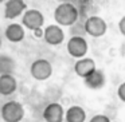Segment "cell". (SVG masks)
<instances>
[{
	"mask_svg": "<svg viewBox=\"0 0 125 122\" xmlns=\"http://www.w3.org/2000/svg\"><path fill=\"white\" fill-rule=\"evenodd\" d=\"M15 71V60L6 54L0 55V75L12 74Z\"/></svg>",
	"mask_w": 125,
	"mask_h": 122,
	"instance_id": "15",
	"label": "cell"
},
{
	"mask_svg": "<svg viewBox=\"0 0 125 122\" xmlns=\"http://www.w3.org/2000/svg\"><path fill=\"white\" fill-rule=\"evenodd\" d=\"M82 1H86V3H87V1H93V0H82Z\"/></svg>",
	"mask_w": 125,
	"mask_h": 122,
	"instance_id": "19",
	"label": "cell"
},
{
	"mask_svg": "<svg viewBox=\"0 0 125 122\" xmlns=\"http://www.w3.org/2000/svg\"><path fill=\"white\" fill-rule=\"evenodd\" d=\"M78 16V9L71 3H61L54 11V19L59 26H73Z\"/></svg>",
	"mask_w": 125,
	"mask_h": 122,
	"instance_id": "1",
	"label": "cell"
},
{
	"mask_svg": "<svg viewBox=\"0 0 125 122\" xmlns=\"http://www.w3.org/2000/svg\"><path fill=\"white\" fill-rule=\"evenodd\" d=\"M43 23H44V16L38 9H26L24 14H23L22 26L28 28V30L39 32Z\"/></svg>",
	"mask_w": 125,
	"mask_h": 122,
	"instance_id": "5",
	"label": "cell"
},
{
	"mask_svg": "<svg viewBox=\"0 0 125 122\" xmlns=\"http://www.w3.org/2000/svg\"><path fill=\"white\" fill-rule=\"evenodd\" d=\"M65 119L66 122H85L86 121V113L81 106H71L66 111Z\"/></svg>",
	"mask_w": 125,
	"mask_h": 122,
	"instance_id": "14",
	"label": "cell"
},
{
	"mask_svg": "<svg viewBox=\"0 0 125 122\" xmlns=\"http://www.w3.org/2000/svg\"><path fill=\"white\" fill-rule=\"evenodd\" d=\"M118 30H120V32L125 36V16H122L121 19H120V22H118Z\"/></svg>",
	"mask_w": 125,
	"mask_h": 122,
	"instance_id": "18",
	"label": "cell"
},
{
	"mask_svg": "<svg viewBox=\"0 0 125 122\" xmlns=\"http://www.w3.org/2000/svg\"><path fill=\"white\" fill-rule=\"evenodd\" d=\"M85 32L93 38H101L106 34L108 24L101 16H90L86 19L83 24Z\"/></svg>",
	"mask_w": 125,
	"mask_h": 122,
	"instance_id": "3",
	"label": "cell"
},
{
	"mask_svg": "<svg viewBox=\"0 0 125 122\" xmlns=\"http://www.w3.org/2000/svg\"><path fill=\"white\" fill-rule=\"evenodd\" d=\"M18 82L12 74H6V75H0V95H11L16 91Z\"/></svg>",
	"mask_w": 125,
	"mask_h": 122,
	"instance_id": "11",
	"label": "cell"
},
{
	"mask_svg": "<svg viewBox=\"0 0 125 122\" xmlns=\"http://www.w3.org/2000/svg\"><path fill=\"white\" fill-rule=\"evenodd\" d=\"M0 47H1V39H0Z\"/></svg>",
	"mask_w": 125,
	"mask_h": 122,
	"instance_id": "21",
	"label": "cell"
},
{
	"mask_svg": "<svg viewBox=\"0 0 125 122\" xmlns=\"http://www.w3.org/2000/svg\"><path fill=\"white\" fill-rule=\"evenodd\" d=\"M3 1H6V0H0V3H3Z\"/></svg>",
	"mask_w": 125,
	"mask_h": 122,
	"instance_id": "20",
	"label": "cell"
},
{
	"mask_svg": "<svg viewBox=\"0 0 125 122\" xmlns=\"http://www.w3.org/2000/svg\"><path fill=\"white\" fill-rule=\"evenodd\" d=\"M43 38L46 43L51 44V46H59L65 40V32L57 24L47 26L43 31Z\"/></svg>",
	"mask_w": 125,
	"mask_h": 122,
	"instance_id": "7",
	"label": "cell"
},
{
	"mask_svg": "<svg viewBox=\"0 0 125 122\" xmlns=\"http://www.w3.org/2000/svg\"><path fill=\"white\" fill-rule=\"evenodd\" d=\"M27 6L23 0H7L6 7H4V18L6 19H16L18 16L26 11Z\"/></svg>",
	"mask_w": 125,
	"mask_h": 122,
	"instance_id": "9",
	"label": "cell"
},
{
	"mask_svg": "<svg viewBox=\"0 0 125 122\" xmlns=\"http://www.w3.org/2000/svg\"><path fill=\"white\" fill-rule=\"evenodd\" d=\"M30 74L36 81H46L52 75V66L46 59H36L30 67Z\"/></svg>",
	"mask_w": 125,
	"mask_h": 122,
	"instance_id": "4",
	"label": "cell"
},
{
	"mask_svg": "<svg viewBox=\"0 0 125 122\" xmlns=\"http://www.w3.org/2000/svg\"><path fill=\"white\" fill-rule=\"evenodd\" d=\"M89 122H110V119L106 115H104V114H97V115H94Z\"/></svg>",
	"mask_w": 125,
	"mask_h": 122,
	"instance_id": "16",
	"label": "cell"
},
{
	"mask_svg": "<svg viewBox=\"0 0 125 122\" xmlns=\"http://www.w3.org/2000/svg\"><path fill=\"white\" fill-rule=\"evenodd\" d=\"M24 28L22 24H18V23H12L8 27L6 28V38L8 39L12 43H19L24 39Z\"/></svg>",
	"mask_w": 125,
	"mask_h": 122,
	"instance_id": "13",
	"label": "cell"
},
{
	"mask_svg": "<svg viewBox=\"0 0 125 122\" xmlns=\"http://www.w3.org/2000/svg\"><path fill=\"white\" fill-rule=\"evenodd\" d=\"M24 117V109L16 101H10L1 107V118L6 122H20Z\"/></svg>",
	"mask_w": 125,
	"mask_h": 122,
	"instance_id": "2",
	"label": "cell"
},
{
	"mask_svg": "<svg viewBox=\"0 0 125 122\" xmlns=\"http://www.w3.org/2000/svg\"><path fill=\"white\" fill-rule=\"evenodd\" d=\"M95 70H97L95 62L92 58H82V59H78L77 63L74 65V71H75V74L78 76H81V78H83V79L86 78V76H89L92 73H94Z\"/></svg>",
	"mask_w": 125,
	"mask_h": 122,
	"instance_id": "10",
	"label": "cell"
},
{
	"mask_svg": "<svg viewBox=\"0 0 125 122\" xmlns=\"http://www.w3.org/2000/svg\"><path fill=\"white\" fill-rule=\"evenodd\" d=\"M43 118L46 122H63L65 119V110L61 103L52 102L44 107Z\"/></svg>",
	"mask_w": 125,
	"mask_h": 122,
	"instance_id": "8",
	"label": "cell"
},
{
	"mask_svg": "<svg viewBox=\"0 0 125 122\" xmlns=\"http://www.w3.org/2000/svg\"><path fill=\"white\" fill-rule=\"evenodd\" d=\"M87 42L85 40V38L82 36H71L67 42V52L71 55L73 58H78L82 59L85 58V55L87 54Z\"/></svg>",
	"mask_w": 125,
	"mask_h": 122,
	"instance_id": "6",
	"label": "cell"
},
{
	"mask_svg": "<svg viewBox=\"0 0 125 122\" xmlns=\"http://www.w3.org/2000/svg\"><path fill=\"white\" fill-rule=\"evenodd\" d=\"M117 95H118V98L122 102H125V82H122L118 86V89H117Z\"/></svg>",
	"mask_w": 125,
	"mask_h": 122,
	"instance_id": "17",
	"label": "cell"
},
{
	"mask_svg": "<svg viewBox=\"0 0 125 122\" xmlns=\"http://www.w3.org/2000/svg\"><path fill=\"white\" fill-rule=\"evenodd\" d=\"M85 82V86L89 87V89H93V90H98L101 87L105 86V74H104L102 70H95L94 73H92L89 76L83 79Z\"/></svg>",
	"mask_w": 125,
	"mask_h": 122,
	"instance_id": "12",
	"label": "cell"
}]
</instances>
